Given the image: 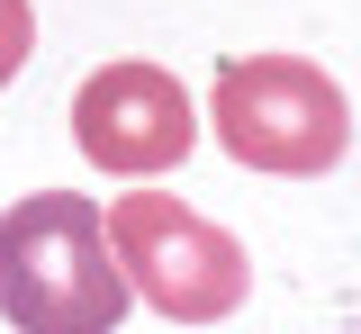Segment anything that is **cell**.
I'll use <instances>...</instances> for the list:
<instances>
[{
    "mask_svg": "<svg viewBox=\"0 0 361 334\" xmlns=\"http://www.w3.org/2000/svg\"><path fill=\"white\" fill-rule=\"evenodd\" d=\"M27 46H37V9L27 0H0V91L27 73Z\"/></svg>",
    "mask_w": 361,
    "mask_h": 334,
    "instance_id": "5b68a950",
    "label": "cell"
},
{
    "mask_svg": "<svg viewBox=\"0 0 361 334\" xmlns=\"http://www.w3.org/2000/svg\"><path fill=\"white\" fill-rule=\"evenodd\" d=\"M135 307L109 253V208L82 190H37L0 217V316L18 334H118Z\"/></svg>",
    "mask_w": 361,
    "mask_h": 334,
    "instance_id": "6da1fadb",
    "label": "cell"
},
{
    "mask_svg": "<svg viewBox=\"0 0 361 334\" xmlns=\"http://www.w3.org/2000/svg\"><path fill=\"white\" fill-rule=\"evenodd\" d=\"M190 136H199V109L163 63H99L73 91V144L99 172L154 181V172H172L190 154Z\"/></svg>",
    "mask_w": 361,
    "mask_h": 334,
    "instance_id": "277c9868",
    "label": "cell"
},
{
    "mask_svg": "<svg viewBox=\"0 0 361 334\" xmlns=\"http://www.w3.org/2000/svg\"><path fill=\"white\" fill-rule=\"evenodd\" d=\"M217 144L244 163V172H280V181H316L343 163L353 144V109L334 91V73L307 63V54H244L217 73Z\"/></svg>",
    "mask_w": 361,
    "mask_h": 334,
    "instance_id": "7a4b0ae2",
    "label": "cell"
},
{
    "mask_svg": "<svg viewBox=\"0 0 361 334\" xmlns=\"http://www.w3.org/2000/svg\"><path fill=\"white\" fill-rule=\"evenodd\" d=\"M109 253H118L127 289L154 316H172V326H217L253 289V253L226 235L217 217L180 208L172 190H127L109 208Z\"/></svg>",
    "mask_w": 361,
    "mask_h": 334,
    "instance_id": "3957f363",
    "label": "cell"
}]
</instances>
